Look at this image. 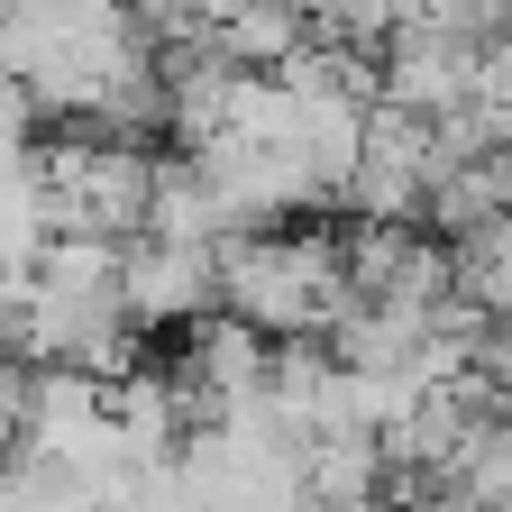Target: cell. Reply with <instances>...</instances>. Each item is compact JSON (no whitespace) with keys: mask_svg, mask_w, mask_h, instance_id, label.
I'll return each mask as SVG.
<instances>
[{"mask_svg":"<svg viewBox=\"0 0 512 512\" xmlns=\"http://www.w3.org/2000/svg\"><path fill=\"white\" fill-rule=\"evenodd\" d=\"M46 165V220L55 238H147V192H156V156L128 138H64L37 156Z\"/></svg>","mask_w":512,"mask_h":512,"instance_id":"7a4b0ae2","label":"cell"},{"mask_svg":"<svg viewBox=\"0 0 512 512\" xmlns=\"http://www.w3.org/2000/svg\"><path fill=\"white\" fill-rule=\"evenodd\" d=\"M211 46L238 64V74H284V64L311 46V10L302 0H220Z\"/></svg>","mask_w":512,"mask_h":512,"instance_id":"52a82bcc","label":"cell"},{"mask_svg":"<svg viewBox=\"0 0 512 512\" xmlns=\"http://www.w3.org/2000/svg\"><path fill=\"white\" fill-rule=\"evenodd\" d=\"M128 10H138L147 28L174 37V28H211V19H220V0H128Z\"/></svg>","mask_w":512,"mask_h":512,"instance_id":"8fae6325","label":"cell"},{"mask_svg":"<svg viewBox=\"0 0 512 512\" xmlns=\"http://www.w3.org/2000/svg\"><path fill=\"white\" fill-rule=\"evenodd\" d=\"M476 375H494L503 394H512V320H494V339H485V366Z\"/></svg>","mask_w":512,"mask_h":512,"instance_id":"7c38bea8","label":"cell"},{"mask_svg":"<svg viewBox=\"0 0 512 512\" xmlns=\"http://www.w3.org/2000/svg\"><path fill=\"white\" fill-rule=\"evenodd\" d=\"M220 311L247 320V330H266V339L339 330V320L357 311L339 238H275V229L220 238Z\"/></svg>","mask_w":512,"mask_h":512,"instance_id":"6da1fadb","label":"cell"},{"mask_svg":"<svg viewBox=\"0 0 512 512\" xmlns=\"http://www.w3.org/2000/svg\"><path fill=\"white\" fill-rule=\"evenodd\" d=\"M192 174H202V192H211V211H220L229 238L275 229V220H293V211L320 202L311 174H302L284 147H256V138H238V128H220L211 147H192Z\"/></svg>","mask_w":512,"mask_h":512,"instance_id":"3957f363","label":"cell"},{"mask_svg":"<svg viewBox=\"0 0 512 512\" xmlns=\"http://www.w3.org/2000/svg\"><path fill=\"white\" fill-rule=\"evenodd\" d=\"M384 494V439L375 430H320L302 439V503L311 512H366Z\"/></svg>","mask_w":512,"mask_h":512,"instance_id":"8992f818","label":"cell"},{"mask_svg":"<svg viewBox=\"0 0 512 512\" xmlns=\"http://www.w3.org/2000/svg\"><path fill=\"white\" fill-rule=\"evenodd\" d=\"M119 311H128V320H156V330L220 311V247L128 238V247H119Z\"/></svg>","mask_w":512,"mask_h":512,"instance_id":"5b68a950","label":"cell"},{"mask_svg":"<svg viewBox=\"0 0 512 512\" xmlns=\"http://www.w3.org/2000/svg\"><path fill=\"white\" fill-rule=\"evenodd\" d=\"M28 128H37V101H28L10 74H0V165H10V156H28Z\"/></svg>","mask_w":512,"mask_h":512,"instance_id":"30bf717a","label":"cell"},{"mask_svg":"<svg viewBox=\"0 0 512 512\" xmlns=\"http://www.w3.org/2000/svg\"><path fill=\"white\" fill-rule=\"evenodd\" d=\"M147 238H165V247H220V238H229L220 211H211V192H202V174H192V156H183V165H156Z\"/></svg>","mask_w":512,"mask_h":512,"instance_id":"ba28073f","label":"cell"},{"mask_svg":"<svg viewBox=\"0 0 512 512\" xmlns=\"http://www.w3.org/2000/svg\"><path fill=\"white\" fill-rule=\"evenodd\" d=\"M37 275H0V339H10V311H19V293H28Z\"/></svg>","mask_w":512,"mask_h":512,"instance_id":"5bb4252c","label":"cell"},{"mask_svg":"<svg viewBox=\"0 0 512 512\" xmlns=\"http://www.w3.org/2000/svg\"><path fill=\"white\" fill-rule=\"evenodd\" d=\"M485 37H458V28H430V19H403L384 37V74H375V101H403L421 119H448L485 92Z\"/></svg>","mask_w":512,"mask_h":512,"instance_id":"277c9868","label":"cell"},{"mask_svg":"<svg viewBox=\"0 0 512 512\" xmlns=\"http://www.w3.org/2000/svg\"><path fill=\"white\" fill-rule=\"evenodd\" d=\"M448 266H458V302H476L485 320H512V220H485L448 247Z\"/></svg>","mask_w":512,"mask_h":512,"instance_id":"9c48e42d","label":"cell"},{"mask_svg":"<svg viewBox=\"0 0 512 512\" xmlns=\"http://www.w3.org/2000/svg\"><path fill=\"white\" fill-rule=\"evenodd\" d=\"M485 512H512V494H503V503H485Z\"/></svg>","mask_w":512,"mask_h":512,"instance_id":"9a60e30c","label":"cell"},{"mask_svg":"<svg viewBox=\"0 0 512 512\" xmlns=\"http://www.w3.org/2000/svg\"><path fill=\"white\" fill-rule=\"evenodd\" d=\"M485 174H494V211L512 220V147H494V156H485Z\"/></svg>","mask_w":512,"mask_h":512,"instance_id":"4fadbf2b","label":"cell"}]
</instances>
